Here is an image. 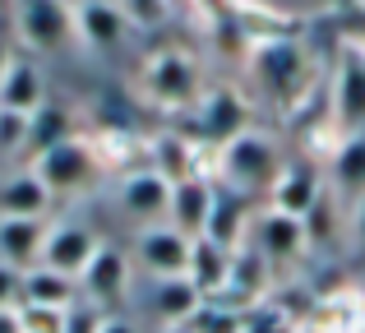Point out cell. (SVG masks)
I'll return each instance as SVG.
<instances>
[{
  "label": "cell",
  "instance_id": "1",
  "mask_svg": "<svg viewBox=\"0 0 365 333\" xmlns=\"http://www.w3.org/2000/svg\"><path fill=\"white\" fill-rule=\"evenodd\" d=\"M282 167L287 163H282V153H277V144L268 135H259V130H245V135L227 139L213 158V171H217V180H222V190H236V195H245V199L268 195Z\"/></svg>",
  "mask_w": 365,
  "mask_h": 333
},
{
  "label": "cell",
  "instance_id": "2",
  "mask_svg": "<svg viewBox=\"0 0 365 333\" xmlns=\"http://www.w3.org/2000/svg\"><path fill=\"white\" fill-rule=\"evenodd\" d=\"M139 88L153 107L162 111H180V107H195L204 98V79H199V65L195 56L185 51H158L139 74Z\"/></svg>",
  "mask_w": 365,
  "mask_h": 333
},
{
  "label": "cell",
  "instance_id": "3",
  "mask_svg": "<svg viewBox=\"0 0 365 333\" xmlns=\"http://www.w3.org/2000/svg\"><path fill=\"white\" fill-rule=\"evenodd\" d=\"M37 171V180H42L51 195H74V190H88L93 180H98V148H93V139H65V144H56V148H46L42 158H33L28 163Z\"/></svg>",
  "mask_w": 365,
  "mask_h": 333
},
{
  "label": "cell",
  "instance_id": "4",
  "mask_svg": "<svg viewBox=\"0 0 365 333\" xmlns=\"http://www.w3.org/2000/svg\"><path fill=\"white\" fill-rule=\"evenodd\" d=\"M14 33L28 51H65L70 42H79V33H74V5H65V0H19Z\"/></svg>",
  "mask_w": 365,
  "mask_h": 333
},
{
  "label": "cell",
  "instance_id": "5",
  "mask_svg": "<svg viewBox=\"0 0 365 333\" xmlns=\"http://www.w3.org/2000/svg\"><path fill=\"white\" fill-rule=\"evenodd\" d=\"M130 264L143 278H185L190 273V236H180L171 222L139 227L130 245Z\"/></svg>",
  "mask_w": 365,
  "mask_h": 333
},
{
  "label": "cell",
  "instance_id": "6",
  "mask_svg": "<svg viewBox=\"0 0 365 333\" xmlns=\"http://www.w3.org/2000/svg\"><path fill=\"white\" fill-rule=\"evenodd\" d=\"M329 107H333L329 111L333 130L342 139L365 130V51L361 46H342L338 70H333V83H329Z\"/></svg>",
  "mask_w": 365,
  "mask_h": 333
},
{
  "label": "cell",
  "instance_id": "7",
  "mask_svg": "<svg viewBox=\"0 0 365 333\" xmlns=\"http://www.w3.org/2000/svg\"><path fill=\"white\" fill-rule=\"evenodd\" d=\"M250 74L282 102L301 98L305 93V51H301V42H282V37L255 42V51H250Z\"/></svg>",
  "mask_w": 365,
  "mask_h": 333
},
{
  "label": "cell",
  "instance_id": "8",
  "mask_svg": "<svg viewBox=\"0 0 365 333\" xmlns=\"http://www.w3.org/2000/svg\"><path fill=\"white\" fill-rule=\"evenodd\" d=\"M134 287V264H130V250H120V245H107L102 241V250L88 260V269L79 273V297L93 301V306H116V301L130 297Z\"/></svg>",
  "mask_w": 365,
  "mask_h": 333
},
{
  "label": "cell",
  "instance_id": "9",
  "mask_svg": "<svg viewBox=\"0 0 365 333\" xmlns=\"http://www.w3.org/2000/svg\"><path fill=\"white\" fill-rule=\"evenodd\" d=\"M116 208L130 217L134 227H158L167 222V208H171V185L158 176L153 167L139 171H125L120 185H116Z\"/></svg>",
  "mask_w": 365,
  "mask_h": 333
},
{
  "label": "cell",
  "instance_id": "10",
  "mask_svg": "<svg viewBox=\"0 0 365 333\" xmlns=\"http://www.w3.org/2000/svg\"><path fill=\"white\" fill-rule=\"evenodd\" d=\"M98 250H102V236L93 232L88 222H51L37 264H46V269H56V273H65V278L79 282V273L88 269V260Z\"/></svg>",
  "mask_w": 365,
  "mask_h": 333
},
{
  "label": "cell",
  "instance_id": "11",
  "mask_svg": "<svg viewBox=\"0 0 365 333\" xmlns=\"http://www.w3.org/2000/svg\"><path fill=\"white\" fill-rule=\"evenodd\" d=\"M245 241L264 255V264H292L305 255V222L277 213V208H264V213H255Z\"/></svg>",
  "mask_w": 365,
  "mask_h": 333
},
{
  "label": "cell",
  "instance_id": "12",
  "mask_svg": "<svg viewBox=\"0 0 365 333\" xmlns=\"http://www.w3.org/2000/svg\"><path fill=\"white\" fill-rule=\"evenodd\" d=\"M213 195H217V185L208 176H190V180H180V185H171L167 222L176 227L180 236L199 241V236H204V227H208V213H213Z\"/></svg>",
  "mask_w": 365,
  "mask_h": 333
},
{
  "label": "cell",
  "instance_id": "13",
  "mask_svg": "<svg viewBox=\"0 0 365 333\" xmlns=\"http://www.w3.org/2000/svg\"><path fill=\"white\" fill-rule=\"evenodd\" d=\"M46 102V74L37 70L33 56H9L5 74H0V111H19L33 116Z\"/></svg>",
  "mask_w": 365,
  "mask_h": 333
},
{
  "label": "cell",
  "instance_id": "14",
  "mask_svg": "<svg viewBox=\"0 0 365 333\" xmlns=\"http://www.w3.org/2000/svg\"><path fill=\"white\" fill-rule=\"evenodd\" d=\"M74 33L93 51H116L130 33V19L120 14L116 0H83V5H74Z\"/></svg>",
  "mask_w": 365,
  "mask_h": 333
},
{
  "label": "cell",
  "instance_id": "15",
  "mask_svg": "<svg viewBox=\"0 0 365 333\" xmlns=\"http://www.w3.org/2000/svg\"><path fill=\"white\" fill-rule=\"evenodd\" d=\"M319 195H324L319 171L301 167V163H287L282 171H277L273 190H268V208H277V213H287V217H305Z\"/></svg>",
  "mask_w": 365,
  "mask_h": 333
},
{
  "label": "cell",
  "instance_id": "16",
  "mask_svg": "<svg viewBox=\"0 0 365 333\" xmlns=\"http://www.w3.org/2000/svg\"><path fill=\"white\" fill-rule=\"evenodd\" d=\"M51 232L46 217H0V264L9 269H33L42 260V241Z\"/></svg>",
  "mask_w": 365,
  "mask_h": 333
},
{
  "label": "cell",
  "instance_id": "17",
  "mask_svg": "<svg viewBox=\"0 0 365 333\" xmlns=\"http://www.w3.org/2000/svg\"><path fill=\"white\" fill-rule=\"evenodd\" d=\"M250 222H255V213H250V199L236 195V190H222V185H217L213 213H208V227H204V241L222 245V250H236V245H245Z\"/></svg>",
  "mask_w": 365,
  "mask_h": 333
},
{
  "label": "cell",
  "instance_id": "18",
  "mask_svg": "<svg viewBox=\"0 0 365 333\" xmlns=\"http://www.w3.org/2000/svg\"><path fill=\"white\" fill-rule=\"evenodd\" d=\"M74 301H79V282L74 278L46 269V264L24 269V292H19V306L24 310H70Z\"/></svg>",
  "mask_w": 365,
  "mask_h": 333
},
{
  "label": "cell",
  "instance_id": "19",
  "mask_svg": "<svg viewBox=\"0 0 365 333\" xmlns=\"http://www.w3.org/2000/svg\"><path fill=\"white\" fill-rule=\"evenodd\" d=\"M153 153V171H158L167 185H180V180L190 176H204V167H199V144L185 135H176V130H162L158 139L148 144Z\"/></svg>",
  "mask_w": 365,
  "mask_h": 333
},
{
  "label": "cell",
  "instance_id": "20",
  "mask_svg": "<svg viewBox=\"0 0 365 333\" xmlns=\"http://www.w3.org/2000/svg\"><path fill=\"white\" fill-rule=\"evenodd\" d=\"M51 199L56 195L37 180L33 167L0 180V217H46L51 213Z\"/></svg>",
  "mask_w": 365,
  "mask_h": 333
},
{
  "label": "cell",
  "instance_id": "21",
  "mask_svg": "<svg viewBox=\"0 0 365 333\" xmlns=\"http://www.w3.org/2000/svg\"><path fill=\"white\" fill-rule=\"evenodd\" d=\"M148 301H153L148 310L162 319V329L167 324H190L195 310L204 306V297L195 292L190 278H148Z\"/></svg>",
  "mask_w": 365,
  "mask_h": 333
},
{
  "label": "cell",
  "instance_id": "22",
  "mask_svg": "<svg viewBox=\"0 0 365 333\" xmlns=\"http://www.w3.org/2000/svg\"><path fill=\"white\" fill-rule=\"evenodd\" d=\"M199 125H204V135L208 139H217V148L227 144V139H236V135H245V102L236 98L232 88H213V93H204L199 98Z\"/></svg>",
  "mask_w": 365,
  "mask_h": 333
},
{
  "label": "cell",
  "instance_id": "23",
  "mask_svg": "<svg viewBox=\"0 0 365 333\" xmlns=\"http://www.w3.org/2000/svg\"><path fill=\"white\" fill-rule=\"evenodd\" d=\"M329 190L338 199H351V204L365 195V130L338 139V148L329 158Z\"/></svg>",
  "mask_w": 365,
  "mask_h": 333
},
{
  "label": "cell",
  "instance_id": "24",
  "mask_svg": "<svg viewBox=\"0 0 365 333\" xmlns=\"http://www.w3.org/2000/svg\"><path fill=\"white\" fill-rule=\"evenodd\" d=\"M227 273H232V250H222V245H213V241H190V273L185 278L195 282V292L204 301H213V297H222V287H227Z\"/></svg>",
  "mask_w": 365,
  "mask_h": 333
},
{
  "label": "cell",
  "instance_id": "25",
  "mask_svg": "<svg viewBox=\"0 0 365 333\" xmlns=\"http://www.w3.org/2000/svg\"><path fill=\"white\" fill-rule=\"evenodd\" d=\"M65 139H74V121H70V111L65 107H56V102H42V107L28 116V139H24V153H33V158H42L46 148H56V144H65ZM28 158V163H33Z\"/></svg>",
  "mask_w": 365,
  "mask_h": 333
},
{
  "label": "cell",
  "instance_id": "26",
  "mask_svg": "<svg viewBox=\"0 0 365 333\" xmlns=\"http://www.w3.org/2000/svg\"><path fill=\"white\" fill-rule=\"evenodd\" d=\"M338 204L342 199L324 185V195L314 199V208L301 217L305 222V245H333V236H338Z\"/></svg>",
  "mask_w": 365,
  "mask_h": 333
},
{
  "label": "cell",
  "instance_id": "27",
  "mask_svg": "<svg viewBox=\"0 0 365 333\" xmlns=\"http://www.w3.org/2000/svg\"><path fill=\"white\" fill-rule=\"evenodd\" d=\"M296 315L277 301H255L241 310V333H296Z\"/></svg>",
  "mask_w": 365,
  "mask_h": 333
},
{
  "label": "cell",
  "instance_id": "28",
  "mask_svg": "<svg viewBox=\"0 0 365 333\" xmlns=\"http://www.w3.org/2000/svg\"><path fill=\"white\" fill-rule=\"evenodd\" d=\"M116 5L130 19V28H158L171 14V0H116Z\"/></svg>",
  "mask_w": 365,
  "mask_h": 333
},
{
  "label": "cell",
  "instance_id": "29",
  "mask_svg": "<svg viewBox=\"0 0 365 333\" xmlns=\"http://www.w3.org/2000/svg\"><path fill=\"white\" fill-rule=\"evenodd\" d=\"M102 319H107V310H98L93 301L79 297V301H74V306L61 315V333H98Z\"/></svg>",
  "mask_w": 365,
  "mask_h": 333
},
{
  "label": "cell",
  "instance_id": "30",
  "mask_svg": "<svg viewBox=\"0 0 365 333\" xmlns=\"http://www.w3.org/2000/svg\"><path fill=\"white\" fill-rule=\"evenodd\" d=\"M24 139H28V116L0 111V148H24Z\"/></svg>",
  "mask_w": 365,
  "mask_h": 333
},
{
  "label": "cell",
  "instance_id": "31",
  "mask_svg": "<svg viewBox=\"0 0 365 333\" xmlns=\"http://www.w3.org/2000/svg\"><path fill=\"white\" fill-rule=\"evenodd\" d=\"M19 292H24V273L0 264V310H19Z\"/></svg>",
  "mask_w": 365,
  "mask_h": 333
},
{
  "label": "cell",
  "instance_id": "32",
  "mask_svg": "<svg viewBox=\"0 0 365 333\" xmlns=\"http://www.w3.org/2000/svg\"><path fill=\"white\" fill-rule=\"evenodd\" d=\"M351 245H356V255L365 260V195L351 204Z\"/></svg>",
  "mask_w": 365,
  "mask_h": 333
},
{
  "label": "cell",
  "instance_id": "33",
  "mask_svg": "<svg viewBox=\"0 0 365 333\" xmlns=\"http://www.w3.org/2000/svg\"><path fill=\"white\" fill-rule=\"evenodd\" d=\"M98 333H139V329H134V319H125V315H107Z\"/></svg>",
  "mask_w": 365,
  "mask_h": 333
},
{
  "label": "cell",
  "instance_id": "34",
  "mask_svg": "<svg viewBox=\"0 0 365 333\" xmlns=\"http://www.w3.org/2000/svg\"><path fill=\"white\" fill-rule=\"evenodd\" d=\"M9 56H14V51H9V46H5V37H0V74H5V65H9Z\"/></svg>",
  "mask_w": 365,
  "mask_h": 333
},
{
  "label": "cell",
  "instance_id": "35",
  "mask_svg": "<svg viewBox=\"0 0 365 333\" xmlns=\"http://www.w3.org/2000/svg\"><path fill=\"white\" fill-rule=\"evenodd\" d=\"M162 333H195V329H190V324H167Z\"/></svg>",
  "mask_w": 365,
  "mask_h": 333
},
{
  "label": "cell",
  "instance_id": "36",
  "mask_svg": "<svg viewBox=\"0 0 365 333\" xmlns=\"http://www.w3.org/2000/svg\"><path fill=\"white\" fill-rule=\"evenodd\" d=\"M296 333H310V329H296Z\"/></svg>",
  "mask_w": 365,
  "mask_h": 333
},
{
  "label": "cell",
  "instance_id": "37",
  "mask_svg": "<svg viewBox=\"0 0 365 333\" xmlns=\"http://www.w3.org/2000/svg\"><path fill=\"white\" fill-rule=\"evenodd\" d=\"M361 301H365V287H361Z\"/></svg>",
  "mask_w": 365,
  "mask_h": 333
},
{
  "label": "cell",
  "instance_id": "38",
  "mask_svg": "<svg viewBox=\"0 0 365 333\" xmlns=\"http://www.w3.org/2000/svg\"><path fill=\"white\" fill-rule=\"evenodd\" d=\"M361 333H365V329H361Z\"/></svg>",
  "mask_w": 365,
  "mask_h": 333
},
{
  "label": "cell",
  "instance_id": "39",
  "mask_svg": "<svg viewBox=\"0 0 365 333\" xmlns=\"http://www.w3.org/2000/svg\"><path fill=\"white\" fill-rule=\"evenodd\" d=\"M356 333H361V329H356Z\"/></svg>",
  "mask_w": 365,
  "mask_h": 333
}]
</instances>
